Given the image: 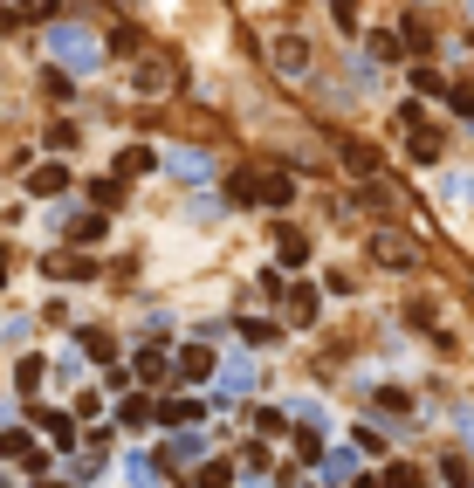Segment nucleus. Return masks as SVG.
<instances>
[{"instance_id":"1","label":"nucleus","mask_w":474,"mask_h":488,"mask_svg":"<svg viewBox=\"0 0 474 488\" xmlns=\"http://www.w3.org/2000/svg\"><path fill=\"white\" fill-rule=\"evenodd\" d=\"M48 55H55L62 76H90V69L104 63V42H96L83 21H55V28H48Z\"/></svg>"},{"instance_id":"2","label":"nucleus","mask_w":474,"mask_h":488,"mask_svg":"<svg viewBox=\"0 0 474 488\" xmlns=\"http://www.w3.org/2000/svg\"><path fill=\"white\" fill-rule=\"evenodd\" d=\"M255 378H261L255 358H227V364H220V406H227V399H247V393H255Z\"/></svg>"},{"instance_id":"3","label":"nucleus","mask_w":474,"mask_h":488,"mask_svg":"<svg viewBox=\"0 0 474 488\" xmlns=\"http://www.w3.org/2000/svg\"><path fill=\"white\" fill-rule=\"evenodd\" d=\"M268 63H276L282 76H303L309 69V42L303 35H276V42H268Z\"/></svg>"},{"instance_id":"4","label":"nucleus","mask_w":474,"mask_h":488,"mask_svg":"<svg viewBox=\"0 0 474 488\" xmlns=\"http://www.w3.org/2000/svg\"><path fill=\"white\" fill-rule=\"evenodd\" d=\"M371 254H378L385 268H413V241H406V234H378V241H371Z\"/></svg>"},{"instance_id":"5","label":"nucleus","mask_w":474,"mask_h":488,"mask_svg":"<svg viewBox=\"0 0 474 488\" xmlns=\"http://www.w3.org/2000/svg\"><path fill=\"white\" fill-rule=\"evenodd\" d=\"M351 474H358V454H351V447H330V454H323V482H351Z\"/></svg>"},{"instance_id":"6","label":"nucleus","mask_w":474,"mask_h":488,"mask_svg":"<svg viewBox=\"0 0 474 488\" xmlns=\"http://www.w3.org/2000/svg\"><path fill=\"white\" fill-rule=\"evenodd\" d=\"M172 173H179V179H207V173H214V158L186 144V152H172Z\"/></svg>"},{"instance_id":"7","label":"nucleus","mask_w":474,"mask_h":488,"mask_svg":"<svg viewBox=\"0 0 474 488\" xmlns=\"http://www.w3.org/2000/svg\"><path fill=\"white\" fill-rule=\"evenodd\" d=\"M179 372L186 378H207V372H214V351H207V344H186L179 351Z\"/></svg>"},{"instance_id":"8","label":"nucleus","mask_w":474,"mask_h":488,"mask_svg":"<svg viewBox=\"0 0 474 488\" xmlns=\"http://www.w3.org/2000/svg\"><path fill=\"white\" fill-rule=\"evenodd\" d=\"M35 426H42V433H48L55 447H69V441H76V426L62 420V413H35Z\"/></svg>"},{"instance_id":"9","label":"nucleus","mask_w":474,"mask_h":488,"mask_svg":"<svg viewBox=\"0 0 474 488\" xmlns=\"http://www.w3.org/2000/svg\"><path fill=\"white\" fill-rule=\"evenodd\" d=\"M406 152H413L419 165H433V158H440V131H413V144H406Z\"/></svg>"},{"instance_id":"10","label":"nucleus","mask_w":474,"mask_h":488,"mask_svg":"<svg viewBox=\"0 0 474 488\" xmlns=\"http://www.w3.org/2000/svg\"><path fill=\"white\" fill-rule=\"evenodd\" d=\"M145 420H152V399H138V393H131V399L117 406V426H145Z\"/></svg>"},{"instance_id":"11","label":"nucleus","mask_w":474,"mask_h":488,"mask_svg":"<svg viewBox=\"0 0 474 488\" xmlns=\"http://www.w3.org/2000/svg\"><path fill=\"white\" fill-rule=\"evenodd\" d=\"M378 488H419V468H406V461H392V468L378 474Z\"/></svg>"},{"instance_id":"12","label":"nucleus","mask_w":474,"mask_h":488,"mask_svg":"<svg viewBox=\"0 0 474 488\" xmlns=\"http://www.w3.org/2000/svg\"><path fill=\"white\" fill-rule=\"evenodd\" d=\"M344 165H351V173H378V152H371V144H344Z\"/></svg>"},{"instance_id":"13","label":"nucleus","mask_w":474,"mask_h":488,"mask_svg":"<svg viewBox=\"0 0 474 488\" xmlns=\"http://www.w3.org/2000/svg\"><path fill=\"white\" fill-rule=\"evenodd\" d=\"M289 316H296V324H317V289H296V296H289Z\"/></svg>"},{"instance_id":"14","label":"nucleus","mask_w":474,"mask_h":488,"mask_svg":"<svg viewBox=\"0 0 474 488\" xmlns=\"http://www.w3.org/2000/svg\"><path fill=\"white\" fill-rule=\"evenodd\" d=\"M42 364H48V358H21V372H15L21 393H42Z\"/></svg>"},{"instance_id":"15","label":"nucleus","mask_w":474,"mask_h":488,"mask_svg":"<svg viewBox=\"0 0 474 488\" xmlns=\"http://www.w3.org/2000/svg\"><path fill=\"white\" fill-rule=\"evenodd\" d=\"M166 420L186 433V426H199V406H193V399H172V406H166Z\"/></svg>"},{"instance_id":"16","label":"nucleus","mask_w":474,"mask_h":488,"mask_svg":"<svg viewBox=\"0 0 474 488\" xmlns=\"http://www.w3.org/2000/svg\"><path fill=\"white\" fill-rule=\"evenodd\" d=\"M35 193H69V173H62V165H48V173H35Z\"/></svg>"},{"instance_id":"17","label":"nucleus","mask_w":474,"mask_h":488,"mask_svg":"<svg viewBox=\"0 0 474 488\" xmlns=\"http://www.w3.org/2000/svg\"><path fill=\"white\" fill-rule=\"evenodd\" d=\"M193 454H199V433H193V426H186L179 441H172V447H166V461H193Z\"/></svg>"},{"instance_id":"18","label":"nucleus","mask_w":474,"mask_h":488,"mask_svg":"<svg viewBox=\"0 0 474 488\" xmlns=\"http://www.w3.org/2000/svg\"><path fill=\"white\" fill-rule=\"evenodd\" d=\"M468 193H474L468 173H447V179H440V200H468Z\"/></svg>"},{"instance_id":"19","label":"nucleus","mask_w":474,"mask_h":488,"mask_svg":"<svg viewBox=\"0 0 474 488\" xmlns=\"http://www.w3.org/2000/svg\"><path fill=\"white\" fill-rule=\"evenodd\" d=\"M124 474H131V488H158V474H152V461H145V454L131 461V468H124Z\"/></svg>"},{"instance_id":"20","label":"nucleus","mask_w":474,"mask_h":488,"mask_svg":"<svg viewBox=\"0 0 474 488\" xmlns=\"http://www.w3.org/2000/svg\"><path fill=\"white\" fill-rule=\"evenodd\" d=\"M199 488H227V461H207V468H199Z\"/></svg>"},{"instance_id":"21","label":"nucleus","mask_w":474,"mask_h":488,"mask_svg":"<svg viewBox=\"0 0 474 488\" xmlns=\"http://www.w3.org/2000/svg\"><path fill=\"white\" fill-rule=\"evenodd\" d=\"M69 234H76V241H96V234H104V221H96V214H83V221H69Z\"/></svg>"},{"instance_id":"22","label":"nucleus","mask_w":474,"mask_h":488,"mask_svg":"<svg viewBox=\"0 0 474 488\" xmlns=\"http://www.w3.org/2000/svg\"><path fill=\"white\" fill-rule=\"evenodd\" d=\"M303 254H309V248H303V234H282V268H296Z\"/></svg>"},{"instance_id":"23","label":"nucleus","mask_w":474,"mask_h":488,"mask_svg":"<svg viewBox=\"0 0 474 488\" xmlns=\"http://www.w3.org/2000/svg\"><path fill=\"white\" fill-rule=\"evenodd\" d=\"M7 268H15V262H7V248H0V283H7Z\"/></svg>"},{"instance_id":"24","label":"nucleus","mask_w":474,"mask_h":488,"mask_svg":"<svg viewBox=\"0 0 474 488\" xmlns=\"http://www.w3.org/2000/svg\"><path fill=\"white\" fill-rule=\"evenodd\" d=\"M42 488H76V482H42Z\"/></svg>"},{"instance_id":"25","label":"nucleus","mask_w":474,"mask_h":488,"mask_svg":"<svg viewBox=\"0 0 474 488\" xmlns=\"http://www.w3.org/2000/svg\"><path fill=\"white\" fill-rule=\"evenodd\" d=\"M28 7H35V0H28Z\"/></svg>"}]
</instances>
